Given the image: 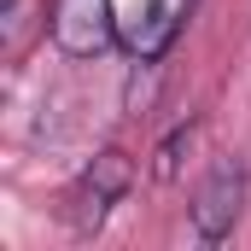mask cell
Masks as SVG:
<instances>
[{"label": "cell", "instance_id": "1", "mask_svg": "<svg viewBox=\"0 0 251 251\" xmlns=\"http://www.w3.org/2000/svg\"><path fill=\"white\" fill-rule=\"evenodd\" d=\"M134 187V158H128L123 146H105L88 170H82V181L70 187V234L76 240H88V234H100V222L111 216V204Z\"/></svg>", "mask_w": 251, "mask_h": 251}, {"label": "cell", "instance_id": "2", "mask_svg": "<svg viewBox=\"0 0 251 251\" xmlns=\"http://www.w3.org/2000/svg\"><path fill=\"white\" fill-rule=\"evenodd\" d=\"M246 164L240 158H216L210 164V176L199 181V193H193L187 216H193V234L204 240V246H222L234 228H240V210H246Z\"/></svg>", "mask_w": 251, "mask_h": 251}, {"label": "cell", "instance_id": "3", "mask_svg": "<svg viewBox=\"0 0 251 251\" xmlns=\"http://www.w3.org/2000/svg\"><path fill=\"white\" fill-rule=\"evenodd\" d=\"M47 29L64 59H100L117 47V12L111 0H53L47 6Z\"/></svg>", "mask_w": 251, "mask_h": 251}, {"label": "cell", "instance_id": "4", "mask_svg": "<svg viewBox=\"0 0 251 251\" xmlns=\"http://www.w3.org/2000/svg\"><path fill=\"white\" fill-rule=\"evenodd\" d=\"M187 12H193V0H140V12L128 18V29H123L134 64H158L164 59L176 47V35L187 29Z\"/></svg>", "mask_w": 251, "mask_h": 251}, {"label": "cell", "instance_id": "5", "mask_svg": "<svg viewBox=\"0 0 251 251\" xmlns=\"http://www.w3.org/2000/svg\"><path fill=\"white\" fill-rule=\"evenodd\" d=\"M199 128H204V123L193 117V123H181V128H170V134H164V146L152 152V176H158V181H176V176H181V164H187Z\"/></svg>", "mask_w": 251, "mask_h": 251}, {"label": "cell", "instance_id": "6", "mask_svg": "<svg viewBox=\"0 0 251 251\" xmlns=\"http://www.w3.org/2000/svg\"><path fill=\"white\" fill-rule=\"evenodd\" d=\"M24 41V0H6V53H18Z\"/></svg>", "mask_w": 251, "mask_h": 251}]
</instances>
